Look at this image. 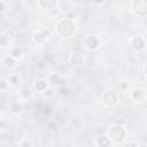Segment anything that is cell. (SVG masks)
<instances>
[{"mask_svg": "<svg viewBox=\"0 0 147 147\" xmlns=\"http://www.w3.org/2000/svg\"><path fill=\"white\" fill-rule=\"evenodd\" d=\"M55 28H56V33L62 38L72 37L76 33V30H77L76 23L71 18H68V17L60 18L57 21Z\"/></svg>", "mask_w": 147, "mask_h": 147, "instance_id": "obj_1", "label": "cell"}, {"mask_svg": "<svg viewBox=\"0 0 147 147\" xmlns=\"http://www.w3.org/2000/svg\"><path fill=\"white\" fill-rule=\"evenodd\" d=\"M106 136L110 139L111 142L121 144V142L125 139V137H126V131H125V129H124L122 125H119V124H114V125H111V126L108 129Z\"/></svg>", "mask_w": 147, "mask_h": 147, "instance_id": "obj_2", "label": "cell"}, {"mask_svg": "<svg viewBox=\"0 0 147 147\" xmlns=\"http://www.w3.org/2000/svg\"><path fill=\"white\" fill-rule=\"evenodd\" d=\"M131 9L132 11L140 17H145L147 15V1L145 0H133L131 1Z\"/></svg>", "mask_w": 147, "mask_h": 147, "instance_id": "obj_3", "label": "cell"}, {"mask_svg": "<svg viewBox=\"0 0 147 147\" xmlns=\"http://www.w3.org/2000/svg\"><path fill=\"white\" fill-rule=\"evenodd\" d=\"M101 100H102V102L106 106L113 107V106L117 105V102H118V95H117V93L114 90H110L109 88V90H106V91L102 92Z\"/></svg>", "mask_w": 147, "mask_h": 147, "instance_id": "obj_4", "label": "cell"}, {"mask_svg": "<svg viewBox=\"0 0 147 147\" xmlns=\"http://www.w3.org/2000/svg\"><path fill=\"white\" fill-rule=\"evenodd\" d=\"M82 44H83V46H84L86 49H88V51H94V49H96V48L99 47L100 41H99V39H98L95 36L88 34V36H85V37L83 38Z\"/></svg>", "mask_w": 147, "mask_h": 147, "instance_id": "obj_5", "label": "cell"}, {"mask_svg": "<svg viewBox=\"0 0 147 147\" xmlns=\"http://www.w3.org/2000/svg\"><path fill=\"white\" fill-rule=\"evenodd\" d=\"M49 34H51L49 30H39V31H36V32L33 33L32 39H33V41H34L36 44L41 45V44H44V42L48 39Z\"/></svg>", "mask_w": 147, "mask_h": 147, "instance_id": "obj_6", "label": "cell"}, {"mask_svg": "<svg viewBox=\"0 0 147 147\" xmlns=\"http://www.w3.org/2000/svg\"><path fill=\"white\" fill-rule=\"evenodd\" d=\"M130 96L134 102H142L145 100V98H146V92L141 87H136V88H133L131 91Z\"/></svg>", "mask_w": 147, "mask_h": 147, "instance_id": "obj_7", "label": "cell"}, {"mask_svg": "<svg viewBox=\"0 0 147 147\" xmlns=\"http://www.w3.org/2000/svg\"><path fill=\"white\" fill-rule=\"evenodd\" d=\"M146 46V42H145V39L140 36H137V37H133L131 39V48L137 51V52H140L145 48Z\"/></svg>", "mask_w": 147, "mask_h": 147, "instance_id": "obj_8", "label": "cell"}, {"mask_svg": "<svg viewBox=\"0 0 147 147\" xmlns=\"http://www.w3.org/2000/svg\"><path fill=\"white\" fill-rule=\"evenodd\" d=\"M37 5H38L41 9L52 10V9H54V8L57 7L59 1H57V0H39V1L37 2Z\"/></svg>", "mask_w": 147, "mask_h": 147, "instance_id": "obj_9", "label": "cell"}, {"mask_svg": "<svg viewBox=\"0 0 147 147\" xmlns=\"http://www.w3.org/2000/svg\"><path fill=\"white\" fill-rule=\"evenodd\" d=\"M95 145L98 147H111L113 142L110 141V139L106 136V134H101V136H98L96 139H95Z\"/></svg>", "mask_w": 147, "mask_h": 147, "instance_id": "obj_10", "label": "cell"}, {"mask_svg": "<svg viewBox=\"0 0 147 147\" xmlns=\"http://www.w3.org/2000/svg\"><path fill=\"white\" fill-rule=\"evenodd\" d=\"M33 86H34V90H36L37 92L42 93V92L47 91L48 83H47V80H46V79H44V78H39V79H37V80L34 82Z\"/></svg>", "mask_w": 147, "mask_h": 147, "instance_id": "obj_11", "label": "cell"}, {"mask_svg": "<svg viewBox=\"0 0 147 147\" xmlns=\"http://www.w3.org/2000/svg\"><path fill=\"white\" fill-rule=\"evenodd\" d=\"M69 60H70L71 64H74V65H80L84 62V55L82 53H79V52H75V53H72L70 55Z\"/></svg>", "mask_w": 147, "mask_h": 147, "instance_id": "obj_12", "label": "cell"}, {"mask_svg": "<svg viewBox=\"0 0 147 147\" xmlns=\"http://www.w3.org/2000/svg\"><path fill=\"white\" fill-rule=\"evenodd\" d=\"M9 110H10V113L14 114V115H20V114L22 113V110H23L22 103H21L20 101H16V100L11 101V102L9 103Z\"/></svg>", "mask_w": 147, "mask_h": 147, "instance_id": "obj_13", "label": "cell"}, {"mask_svg": "<svg viewBox=\"0 0 147 147\" xmlns=\"http://www.w3.org/2000/svg\"><path fill=\"white\" fill-rule=\"evenodd\" d=\"M47 83L51 85H60L61 84V76L59 74H51L47 78Z\"/></svg>", "mask_w": 147, "mask_h": 147, "instance_id": "obj_14", "label": "cell"}, {"mask_svg": "<svg viewBox=\"0 0 147 147\" xmlns=\"http://www.w3.org/2000/svg\"><path fill=\"white\" fill-rule=\"evenodd\" d=\"M22 53H23V51H22V48H21L20 46H14V47H11L10 51H9V55H10L13 59H15V60H17L18 57H21Z\"/></svg>", "mask_w": 147, "mask_h": 147, "instance_id": "obj_15", "label": "cell"}, {"mask_svg": "<svg viewBox=\"0 0 147 147\" xmlns=\"http://www.w3.org/2000/svg\"><path fill=\"white\" fill-rule=\"evenodd\" d=\"M3 64L7 67V68H13L15 64H16V60L13 59L10 55H7L3 57Z\"/></svg>", "mask_w": 147, "mask_h": 147, "instance_id": "obj_16", "label": "cell"}, {"mask_svg": "<svg viewBox=\"0 0 147 147\" xmlns=\"http://www.w3.org/2000/svg\"><path fill=\"white\" fill-rule=\"evenodd\" d=\"M8 83H9L10 85H13V86L18 85V83H20V77H18V75H17V74H11V75H9V77H8Z\"/></svg>", "mask_w": 147, "mask_h": 147, "instance_id": "obj_17", "label": "cell"}, {"mask_svg": "<svg viewBox=\"0 0 147 147\" xmlns=\"http://www.w3.org/2000/svg\"><path fill=\"white\" fill-rule=\"evenodd\" d=\"M21 96L23 98V99H28V98H30L31 96V91H30V88L29 87H23L22 90H21Z\"/></svg>", "mask_w": 147, "mask_h": 147, "instance_id": "obj_18", "label": "cell"}, {"mask_svg": "<svg viewBox=\"0 0 147 147\" xmlns=\"http://www.w3.org/2000/svg\"><path fill=\"white\" fill-rule=\"evenodd\" d=\"M8 42H9V38L6 34H0V46L5 47L8 45Z\"/></svg>", "mask_w": 147, "mask_h": 147, "instance_id": "obj_19", "label": "cell"}, {"mask_svg": "<svg viewBox=\"0 0 147 147\" xmlns=\"http://www.w3.org/2000/svg\"><path fill=\"white\" fill-rule=\"evenodd\" d=\"M20 147H32V141L30 139H23L20 141Z\"/></svg>", "mask_w": 147, "mask_h": 147, "instance_id": "obj_20", "label": "cell"}, {"mask_svg": "<svg viewBox=\"0 0 147 147\" xmlns=\"http://www.w3.org/2000/svg\"><path fill=\"white\" fill-rule=\"evenodd\" d=\"M8 85H9L8 80H6L3 78L0 79V91H6L8 88Z\"/></svg>", "mask_w": 147, "mask_h": 147, "instance_id": "obj_21", "label": "cell"}, {"mask_svg": "<svg viewBox=\"0 0 147 147\" xmlns=\"http://www.w3.org/2000/svg\"><path fill=\"white\" fill-rule=\"evenodd\" d=\"M9 133L8 132H5V131H1L0 132V139L3 140V141H9Z\"/></svg>", "mask_w": 147, "mask_h": 147, "instance_id": "obj_22", "label": "cell"}, {"mask_svg": "<svg viewBox=\"0 0 147 147\" xmlns=\"http://www.w3.org/2000/svg\"><path fill=\"white\" fill-rule=\"evenodd\" d=\"M57 92H59V94L60 95H67L68 94V88L67 87H64V86H60L59 87V90H57Z\"/></svg>", "mask_w": 147, "mask_h": 147, "instance_id": "obj_23", "label": "cell"}, {"mask_svg": "<svg viewBox=\"0 0 147 147\" xmlns=\"http://www.w3.org/2000/svg\"><path fill=\"white\" fill-rule=\"evenodd\" d=\"M5 9H6V2L0 1V13H2Z\"/></svg>", "mask_w": 147, "mask_h": 147, "instance_id": "obj_24", "label": "cell"}, {"mask_svg": "<svg viewBox=\"0 0 147 147\" xmlns=\"http://www.w3.org/2000/svg\"><path fill=\"white\" fill-rule=\"evenodd\" d=\"M138 145L137 144H134V142H132V141H130V142H126L125 145H124V147H137Z\"/></svg>", "mask_w": 147, "mask_h": 147, "instance_id": "obj_25", "label": "cell"}, {"mask_svg": "<svg viewBox=\"0 0 147 147\" xmlns=\"http://www.w3.org/2000/svg\"><path fill=\"white\" fill-rule=\"evenodd\" d=\"M125 83H126V82H122V83H119V85H118V86H119L122 90H124V88L126 87V84H125Z\"/></svg>", "mask_w": 147, "mask_h": 147, "instance_id": "obj_26", "label": "cell"}, {"mask_svg": "<svg viewBox=\"0 0 147 147\" xmlns=\"http://www.w3.org/2000/svg\"><path fill=\"white\" fill-rule=\"evenodd\" d=\"M93 3L94 5H102V3H105V1H94Z\"/></svg>", "mask_w": 147, "mask_h": 147, "instance_id": "obj_27", "label": "cell"}, {"mask_svg": "<svg viewBox=\"0 0 147 147\" xmlns=\"http://www.w3.org/2000/svg\"><path fill=\"white\" fill-rule=\"evenodd\" d=\"M137 147H147V146H146V144H141V145H139V146H137Z\"/></svg>", "mask_w": 147, "mask_h": 147, "instance_id": "obj_28", "label": "cell"}]
</instances>
